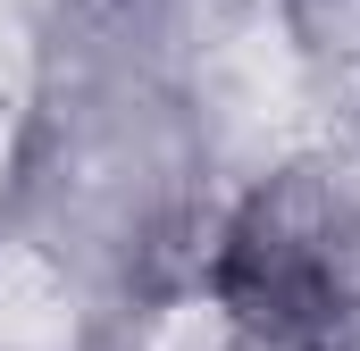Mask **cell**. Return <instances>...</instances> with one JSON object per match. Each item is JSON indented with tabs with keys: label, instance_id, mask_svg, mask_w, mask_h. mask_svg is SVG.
<instances>
[{
	"label": "cell",
	"instance_id": "5b68a950",
	"mask_svg": "<svg viewBox=\"0 0 360 351\" xmlns=\"http://www.w3.org/2000/svg\"><path fill=\"white\" fill-rule=\"evenodd\" d=\"M76 17V0H0V25H25V34H59Z\"/></svg>",
	"mask_w": 360,
	"mask_h": 351
},
{
	"label": "cell",
	"instance_id": "277c9868",
	"mask_svg": "<svg viewBox=\"0 0 360 351\" xmlns=\"http://www.w3.org/2000/svg\"><path fill=\"white\" fill-rule=\"evenodd\" d=\"M42 100H51V34L0 25V209L25 184L34 134H42Z\"/></svg>",
	"mask_w": 360,
	"mask_h": 351
},
{
	"label": "cell",
	"instance_id": "6da1fadb",
	"mask_svg": "<svg viewBox=\"0 0 360 351\" xmlns=\"http://www.w3.org/2000/svg\"><path fill=\"white\" fill-rule=\"evenodd\" d=\"M260 335L293 351H327L360 318V218L335 192L327 159H285L218 201L201 267Z\"/></svg>",
	"mask_w": 360,
	"mask_h": 351
},
{
	"label": "cell",
	"instance_id": "8992f818",
	"mask_svg": "<svg viewBox=\"0 0 360 351\" xmlns=\"http://www.w3.org/2000/svg\"><path fill=\"white\" fill-rule=\"evenodd\" d=\"M319 159H327V176H335V192L352 201V218H360V126H352V134H335V143H327Z\"/></svg>",
	"mask_w": 360,
	"mask_h": 351
},
{
	"label": "cell",
	"instance_id": "3957f363",
	"mask_svg": "<svg viewBox=\"0 0 360 351\" xmlns=\"http://www.w3.org/2000/svg\"><path fill=\"white\" fill-rule=\"evenodd\" d=\"M285 59L310 92L327 143L360 126V0H276Z\"/></svg>",
	"mask_w": 360,
	"mask_h": 351
},
{
	"label": "cell",
	"instance_id": "7a4b0ae2",
	"mask_svg": "<svg viewBox=\"0 0 360 351\" xmlns=\"http://www.w3.org/2000/svg\"><path fill=\"white\" fill-rule=\"evenodd\" d=\"M117 301L34 218L0 209V351H109Z\"/></svg>",
	"mask_w": 360,
	"mask_h": 351
}]
</instances>
